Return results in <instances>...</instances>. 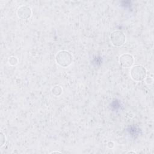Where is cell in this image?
Here are the masks:
<instances>
[{
    "label": "cell",
    "instance_id": "6da1fadb",
    "mask_svg": "<svg viewBox=\"0 0 154 154\" xmlns=\"http://www.w3.org/2000/svg\"><path fill=\"white\" fill-rule=\"evenodd\" d=\"M55 59L59 65L62 67H67L71 64L72 57L69 52L62 51L57 54Z\"/></svg>",
    "mask_w": 154,
    "mask_h": 154
},
{
    "label": "cell",
    "instance_id": "7a4b0ae2",
    "mask_svg": "<svg viewBox=\"0 0 154 154\" xmlns=\"http://www.w3.org/2000/svg\"><path fill=\"white\" fill-rule=\"evenodd\" d=\"M130 75L131 78L136 81L143 80L146 76V69L140 65H136L131 69Z\"/></svg>",
    "mask_w": 154,
    "mask_h": 154
},
{
    "label": "cell",
    "instance_id": "3957f363",
    "mask_svg": "<svg viewBox=\"0 0 154 154\" xmlns=\"http://www.w3.org/2000/svg\"><path fill=\"white\" fill-rule=\"evenodd\" d=\"M110 40L114 46H120L123 45L125 42V35L122 31H115L111 33Z\"/></svg>",
    "mask_w": 154,
    "mask_h": 154
},
{
    "label": "cell",
    "instance_id": "277c9868",
    "mask_svg": "<svg viewBox=\"0 0 154 154\" xmlns=\"http://www.w3.org/2000/svg\"><path fill=\"white\" fill-rule=\"evenodd\" d=\"M119 61L122 67L129 68L134 63V58L131 54H124L120 57Z\"/></svg>",
    "mask_w": 154,
    "mask_h": 154
},
{
    "label": "cell",
    "instance_id": "5b68a950",
    "mask_svg": "<svg viewBox=\"0 0 154 154\" xmlns=\"http://www.w3.org/2000/svg\"><path fill=\"white\" fill-rule=\"evenodd\" d=\"M18 16L22 19H26L31 16V9L27 7H21L17 10Z\"/></svg>",
    "mask_w": 154,
    "mask_h": 154
},
{
    "label": "cell",
    "instance_id": "8992f818",
    "mask_svg": "<svg viewBox=\"0 0 154 154\" xmlns=\"http://www.w3.org/2000/svg\"><path fill=\"white\" fill-rule=\"evenodd\" d=\"M9 63L11 65H15L17 63V60L16 59V57H10L8 60Z\"/></svg>",
    "mask_w": 154,
    "mask_h": 154
},
{
    "label": "cell",
    "instance_id": "52a82bcc",
    "mask_svg": "<svg viewBox=\"0 0 154 154\" xmlns=\"http://www.w3.org/2000/svg\"><path fill=\"white\" fill-rule=\"evenodd\" d=\"M52 153H61V152H58H58H52Z\"/></svg>",
    "mask_w": 154,
    "mask_h": 154
}]
</instances>
